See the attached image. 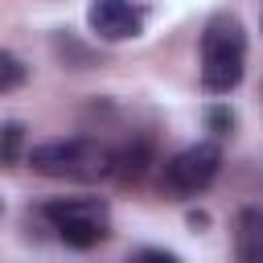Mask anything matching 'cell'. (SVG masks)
Here are the masks:
<instances>
[{
  "label": "cell",
  "mask_w": 263,
  "mask_h": 263,
  "mask_svg": "<svg viewBox=\"0 0 263 263\" xmlns=\"http://www.w3.org/2000/svg\"><path fill=\"white\" fill-rule=\"evenodd\" d=\"M21 82H25V62L12 49H4L0 53V95H12Z\"/></svg>",
  "instance_id": "52a82bcc"
},
{
  "label": "cell",
  "mask_w": 263,
  "mask_h": 263,
  "mask_svg": "<svg viewBox=\"0 0 263 263\" xmlns=\"http://www.w3.org/2000/svg\"><path fill=\"white\" fill-rule=\"evenodd\" d=\"M0 136H4V152H0L4 164H16V160H21V144H25V127H21L16 119H8Z\"/></svg>",
  "instance_id": "9c48e42d"
},
{
  "label": "cell",
  "mask_w": 263,
  "mask_h": 263,
  "mask_svg": "<svg viewBox=\"0 0 263 263\" xmlns=\"http://www.w3.org/2000/svg\"><path fill=\"white\" fill-rule=\"evenodd\" d=\"M218 173H222V148L214 140H197V144H189L164 160L160 189H168L177 197H197L218 181Z\"/></svg>",
  "instance_id": "277c9868"
},
{
  "label": "cell",
  "mask_w": 263,
  "mask_h": 263,
  "mask_svg": "<svg viewBox=\"0 0 263 263\" xmlns=\"http://www.w3.org/2000/svg\"><path fill=\"white\" fill-rule=\"evenodd\" d=\"M205 127H210L214 136H230V132H234V111H230L226 103H210V107H205Z\"/></svg>",
  "instance_id": "ba28073f"
},
{
  "label": "cell",
  "mask_w": 263,
  "mask_h": 263,
  "mask_svg": "<svg viewBox=\"0 0 263 263\" xmlns=\"http://www.w3.org/2000/svg\"><path fill=\"white\" fill-rule=\"evenodd\" d=\"M201 90L230 95L247 74V29L234 12H214L201 29Z\"/></svg>",
  "instance_id": "7a4b0ae2"
},
{
  "label": "cell",
  "mask_w": 263,
  "mask_h": 263,
  "mask_svg": "<svg viewBox=\"0 0 263 263\" xmlns=\"http://www.w3.org/2000/svg\"><path fill=\"white\" fill-rule=\"evenodd\" d=\"M29 168L49 181L90 185V181L115 177V148L103 144L99 136H58L29 148Z\"/></svg>",
  "instance_id": "6da1fadb"
},
{
  "label": "cell",
  "mask_w": 263,
  "mask_h": 263,
  "mask_svg": "<svg viewBox=\"0 0 263 263\" xmlns=\"http://www.w3.org/2000/svg\"><path fill=\"white\" fill-rule=\"evenodd\" d=\"M144 8L136 0H90L86 25L99 41H136L144 33Z\"/></svg>",
  "instance_id": "5b68a950"
},
{
  "label": "cell",
  "mask_w": 263,
  "mask_h": 263,
  "mask_svg": "<svg viewBox=\"0 0 263 263\" xmlns=\"http://www.w3.org/2000/svg\"><path fill=\"white\" fill-rule=\"evenodd\" d=\"M259 29H263V16H259Z\"/></svg>",
  "instance_id": "8fae6325"
},
{
  "label": "cell",
  "mask_w": 263,
  "mask_h": 263,
  "mask_svg": "<svg viewBox=\"0 0 263 263\" xmlns=\"http://www.w3.org/2000/svg\"><path fill=\"white\" fill-rule=\"evenodd\" d=\"M234 263H263V205H242L230 230Z\"/></svg>",
  "instance_id": "8992f818"
},
{
  "label": "cell",
  "mask_w": 263,
  "mask_h": 263,
  "mask_svg": "<svg viewBox=\"0 0 263 263\" xmlns=\"http://www.w3.org/2000/svg\"><path fill=\"white\" fill-rule=\"evenodd\" d=\"M41 218L70 251H90L111 238V205L103 197H49Z\"/></svg>",
  "instance_id": "3957f363"
},
{
  "label": "cell",
  "mask_w": 263,
  "mask_h": 263,
  "mask_svg": "<svg viewBox=\"0 0 263 263\" xmlns=\"http://www.w3.org/2000/svg\"><path fill=\"white\" fill-rule=\"evenodd\" d=\"M127 263H181L177 251H164V247H136L127 255Z\"/></svg>",
  "instance_id": "30bf717a"
}]
</instances>
